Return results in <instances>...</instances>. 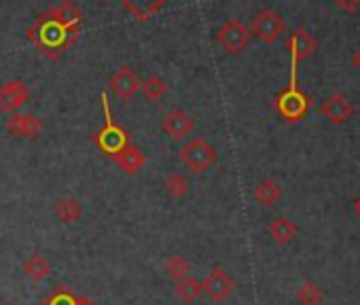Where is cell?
Masks as SVG:
<instances>
[{
    "instance_id": "cell-16",
    "label": "cell",
    "mask_w": 360,
    "mask_h": 305,
    "mask_svg": "<svg viewBox=\"0 0 360 305\" xmlns=\"http://www.w3.org/2000/svg\"><path fill=\"white\" fill-rule=\"evenodd\" d=\"M267 231H269V235L274 238V242H276V244H280V246L290 244V242L297 238V233H299L297 225H295L290 219H286V216H278V219H274V221L269 223Z\"/></svg>"
},
{
    "instance_id": "cell-6",
    "label": "cell",
    "mask_w": 360,
    "mask_h": 305,
    "mask_svg": "<svg viewBox=\"0 0 360 305\" xmlns=\"http://www.w3.org/2000/svg\"><path fill=\"white\" fill-rule=\"evenodd\" d=\"M219 43L223 45V49L231 56L244 51L250 43V30L240 22V20H229L225 22V26L219 30Z\"/></svg>"
},
{
    "instance_id": "cell-11",
    "label": "cell",
    "mask_w": 360,
    "mask_h": 305,
    "mask_svg": "<svg viewBox=\"0 0 360 305\" xmlns=\"http://www.w3.org/2000/svg\"><path fill=\"white\" fill-rule=\"evenodd\" d=\"M7 129L9 134L18 136V138H39L41 131H43V123L41 119H37L34 115H28V112H13L9 119H7Z\"/></svg>"
},
{
    "instance_id": "cell-10",
    "label": "cell",
    "mask_w": 360,
    "mask_h": 305,
    "mask_svg": "<svg viewBox=\"0 0 360 305\" xmlns=\"http://www.w3.org/2000/svg\"><path fill=\"white\" fill-rule=\"evenodd\" d=\"M30 100V89L24 81H7L0 85V110L15 112Z\"/></svg>"
},
{
    "instance_id": "cell-2",
    "label": "cell",
    "mask_w": 360,
    "mask_h": 305,
    "mask_svg": "<svg viewBox=\"0 0 360 305\" xmlns=\"http://www.w3.org/2000/svg\"><path fill=\"white\" fill-rule=\"evenodd\" d=\"M178 157H180V164H183L187 170H191L193 174H202L214 166L217 148L210 142H206L204 138H191L189 142L183 144Z\"/></svg>"
},
{
    "instance_id": "cell-29",
    "label": "cell",
    "mask_w": 360,
    "mask_h": 305,
    "mask_svg": "<svg viewBox=\"0 0 360 305\" xmlns=\"http://www.w3.org/2000/svg\"><path fill=\"white\" fill-rule=\"evenodd\" d=\"M77 305H94V303H91V301H87V299H79V301H77Z\"/></svg>"
},
{
    "instance_id": "cell-27",
    "label": "cell",
    "mask_w": 360,
    "mask_h": 305,
    "mask_svg": "<svg viewBox=\"0 0 360 305\" xmlns=\"http://www.w3.org/2000/svg\"><path fill=\"white\" fill-rule=\"evenodd\" d=\"M352 64H354V68H356V70H360V49H358V51H354V56H352Z\"/></svg>"
},
{
    "instance_id": "cell-3",
    "label": "cell",
    "mask_w": 360,
    "mask_h": 305,
    "mask_svg": "<svg viewBox=\"0 0 360 305\" xmlns=\"http://www.w3.org/2000/svg\"><path fill=\"white\" fill-rule=\"evenodd\" d=\"M102 106H104V112H106V125L96 134V144L100 146L102 152H106V155H117V152L129 144V136L127 131L123 129V125H119L112 115H110V106H108V98L106 93H102Z\"/></svg>"
},
{
    "instance_id": "cell-7",
    "label": "cell",
    "mask_w": 360,
    "mask_h": 305,
    "mask_svg": "<svg viewBox=\"0 0 360 305\" xmlns=\"http://www.w3.org/2000/svg\"><path fill=\"white\" fill-rule=\"evenodd\" d=\"M140 77L134 72V68L129 66H121L112 72V77L108 79V87L115 93V98L119 102H129L131 96L140 89Z\"/></svg>"
},
{
    "instance_id": "cell-19",
    "label": "cell",
    "mask_w": 360,
    "mask_h": 305,
    "mask_svg": "<svg viewBox=\"0 0 360 305\" xmlns=\"http://www.w3.org/2000/svg\"><path fill=\"white\" fill-rule=\"evenodd\" d=\"M49 273H51V263L43 254H32L24 263V275L30 278L32 282H43L45 278H49Z\"/></svg>"
},
{
    "instance_id": "cell-1",
    "label": "cell",
    "mask_w": 360,
    "mask_h": 305,
    "mask_svg": "<svg viewBox=\"0 0 360 305\" xmlns=\"http://www.w3.org/2000/svg\"><path fill=\"white\" fill-rule=\"evenodd\" d=\"M83 24V11L72 5L70 0L62 5L51 7L45 11L37 22L28 28V41L37 45L41 53H45L51 60H58L70 45L77 43L81 34Z\"/></svg>"
},
{
    "instance_id": "cell-21",
    "label": "cell",
    "mask_w": 360,
    "mask_h": 305,
    "mask_svg": "<svg viewBox=\"0 0 360 305\" xmlns=\"http://www.w3.org/2000/svg\"><path fill=\"white\" fill-rule=\"evenodd\" d=\"M295 297H297L299 305H320L322 299H324V292L320 290V286L316 282H309L307 280V282L299 284Z\"/></svg>"
},
{
    "instance_id": "cell-9",
    "label": "cell",
    "mask_w": 360,
    "mask_h": 305,
    "mask_svg": "<svg viewBox=\"0 0 360 305\" xmlns=\"http://www.w3.org/2000/svg\"><path fill=\"white\" fill-rule=\"evenodd\" d=\"M202 288H204V292H206L214 303H223V301L233 292L236 282H233V278H231L223 267H214V269L206 275V280L202 282Z\"/></svg>"
},
{
    "instance_id": "cell-28",
    "label": "cell",
    "mask_w": 360,
    "mask_h": 305,
    "mask_svg": "<svg viewBox=\"0 0 360 305\" xmlns=\"http://www.w3.org/2000/svg\"><path fill=\"white\" fill-rule=\"evenodd\" d=\"M352 208H354V214H356V216L360 219V195H358V197L354 200V204H352Z\"/></svg>"
},
{
    "instance_id": "cell-22",
    "label": "cell",
    "mask_w": 360,
    "mask_h": 305,
    "mask_svg": "<svg viewBox=\"0 0 360 305\" xmlns=\"http://www.w3.org/2000/svg\"><path fill=\"white\" fill-rule=\"evenodd\" d=\"M163 187H165V193L169 197H174V200H180V197H185L189 193V181L183 174H180V172L167 174Z\"/></svg>"
},
{
    "instance_id": "cell-20",
    "label": "cell",
    "mask_w": 360,
    "mask_h": 305,
    "mask_svg": "<svg viewBox=\"0 0 360 305\" xmlns=\"http://www.w3.org/2000/svg\"><path fill=\"white\" fill-rule=\"evenodd\" d=\"M252 197H255L259 204H263V206H276V204L280 202V197H282V189H280V185L274 183V181H263V183H259V185L255 187Z\"/></svg>"
},
{
    "instance_id": "cell-4",
    "label": "cell",
    "mask_w": 360,
    "mask_h": 305,
    "mask_svg": "<svg viewBox=\"0 0 360 305\" xmlns=\"http://www.w3.org/2000/svg\"><path fill=\"white\" fill-rule=\"evenodd\" d=\"M286 32L284 18L274 9L259 11L250 22V37H257L261 43H276Z\"/></svg>"
},
{
    "instance_id": "cell-14",
    "label": "cell",
    "mask_w": 360,
    "mask_h": 305,
    "mask_svg": "<svg viewBox=\"0 0 360 305\" xmlns=\"http://www.w3.org/2000/svg\"><path fill=\"white\" fill-rule=\"evenodd\" d=\"M112 160H115V164L125 172V174H136V172H140L144 166H146V155L144 152L138 148V146H134L131 142L127 144V146H123L117 155H112Z\"/></svg>"
},
{
    "instance_id": "cell-8",
    "label": "cell",
    "mask_w": 360,
    "mask_h": 305,
    "mask_svg": "<svg viewBox=\"0 0 360 305\" xmlns=\"http://www.w3.org/2000/svg\"><path fill=\"white\" fill-rule=\"evenodd\" d=\"M161 129L169 140H185L193 129H195V121L193 117L183 110V108H174L169 110L163 121H161Z\"/></svg>"
},
{
    "instance_id": "cell-15",
    "label": "cell",
    "mask_w": 360,
    "mask_h": 305,
    "mask_svg": "<svg viewBox=\"0 0 360 305\" xmlns=\"http://www.w3.org/2000/svg\"><path fill=\"white\" fill-rule=\"evenodd\" d=\"M119 3L140 22L150 20L167 0H119Z\"/></svg>"
},
{
    "instance_id": "cell-18",
    "label": "cell",
    "mask_w": 360,
    "mask_h": 305,
    "mask_svg": "<svg viewBox=\"0 0 360 305\" xmlns=\"http://www.w3.org/2000/svg\"><path fill=\"white\" fill-rule=\"evenodd\" d=\"M174 292H176V297L183 301V303H195L198 297L204 292V288H202V282L198 278L187 275L183 280H176Z\"/></svg>"
},
{
    "instance_id": "cell-26",
    "label": "cell",
    "mask_w": 360,
    "mask_h": 305,
    "mask_svg": "<svg viewBox=\"0 0 360 305\" xmlns=\"http://www.w3.org/2000/svg\"><path fill=\"white\" fill-rule=\"evenodd\" d=\"M333 3L347 13H356L360 9V0H333Z\"/></svg>"
},
{
    "instance_id": "cell-24",
    "label": "cell",
    "mask_w": 360,
    "mask_h": 305,
    "mask_svg": "<svg viewBox=\"0 0 360 305\" xmlns=\"http://www.w3.org/2000/svg\"><path fill=\"white\" fill-rule=\"evenodd\" d=\"M140 89H142V93H144V98H146V100L157 102V100H161V98L165 96V91H167V83H165L161 77L150 74L148 79H144V81L140 83Z\"/></svg>"
},
{
    "instance_id": "cell-5",
    "label": "cell",
    "mask_w": 360,
    "mask_h": 305,
    "mask_svg": "<svg viewBox=\"0 0 360 305\" xmlns=\"http://www.w3.org/2000/svg\"><path fill=\"white\" fill-rule=\"evenodd\" d=\"M276 108L286 121H301L309 110V98L299 87L290 85L276 98Z\"/></svg>"
},
{
    "instance_id": "cell-23",
    "label": "cell",
    "mask_w": 360,
    "mask_h": 305,
    "mask_svg": "<svg viewBox=\"0 0 360 305\" xmlns=\"http://www.w3.org/2000/svg\"><path fill=\"white\" fill-rule=\"evenodd\" d=\"M163 271L167 278L172 280H183L191 273V263L185 259V257H169L165 263H163Z\"/></svg>"
},
{
    "instance_id": "cell-25",
    "label": "cell",
    "mask_w": 360,
    "mask_h": 305,
    "mask_svg": "<svg viewBox=\"0 0 360 305\" xmlns=\"http://www.w3.org/2000/svg\"><path fill=\"white\" fill-rule=\"evenodd\" d=\"M49 305H77V299H75L70 292L60 290V292H56V294L49 299Z\"/></svg>"
},
{
    "instance_id": "cell-12",
    "label": "cell",
    "mask_w": 360,
    "mask_h": 305,
    "mask_svg": "<svg viewBox=\"0 0 360 305\" xmlns=\"http://www.w3.org/2000/svg\"><path fill=\"white\" fill-rule=\"evenodd\" d=\"M322 115L333 125H341V123H345L354 115V106H352V102L343 93H333V96H328L322 102Z\"/></svg>"
},
{
    "instance_id": "cell-17",
    "label": "cell",
    "mask_w": 360,
    "mask_h": 305,
    "mask_svg": "<svg viewBox=\"0 0 360 305\" xmlns=\"http://www.w3.org/2000/svg\"><path fill=\"white\" fill-rule=\"evenodd\" d=\"M53 214H56L62 223L70 225V223H77V221L83 216V206H81V202L75 200V197H62V200L53 206Z\"/></svg>"
},
{
    "instance_id": "cell-30",
    "label": "cell",
    "mask_w": 360,
    "mask_h": 305,
    "mask_svg": "<svg viewBox=\"0 0 360 305\" xmlns=\"http://www.w3.org/2000/svg\"><path fill=\"white\" fill-rule=\"evenodd\" d=\"M0 305H3V299H0Z\"/></svg>"
},
{
    "instance_id": "cell-13",
    "label": "cell",
    "mask_w": 360,
    "mask_h": 305,
    "mask_svg": "<svg viewBox=\"0 0 360 305\" xmlns=\"http://www.w3.org/2000/svg\"><path fill=\"white\" fill-rule=\"evenodd\" d=\"M286 47H288L292 60H295V62H301V60L309 58V56L318 49V41H316L305 28H297V30L290 34Z\"/></svg>"
}]
</instances>
